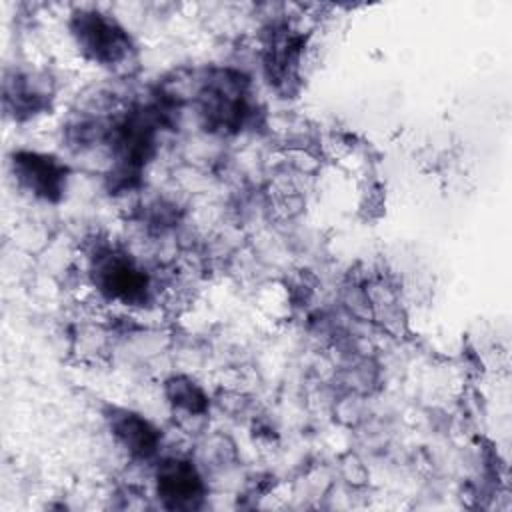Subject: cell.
I'll list each match as a JSON object with an SVG mask.
<instances>
[{
	"mask_svg": "<svg viewBox=\"0 0 512 512\" xmlns=\"http://www.w3.org/2000/svg\"><path fill=\"white\" fill-rule=\"evenodd\" d=\"M68 32L78 54L94 66L122 70L136 56L128 28L100 8H76L68 18Z\"/></svg>",
	"mask_w": 512,
	"mask_h": 512,
	"instance_id": "1",
	"label": "cell"
},
{
	"mask_svg": "<svg viewBox=\"0 0 512 512\" xmlns=\"http://www.w3.org/2000/svg\"><path fill=\"white\" fill-rule=\"evenodd\" d=\"M196 100L204 126L218 134H236L254 116L250 80L232 68L206 72Z\"/></svg>",
	"mask_w": 512,
	"mask_h": 512,
	"instance_id": "2",
	"label": "cell"
},
{
	"mask_svg": "<svg viewBox=\"0 0 512 512\" xmlns=\"http://www.w3.org/2000/svg\"><path fill=\"white\" fill-rule=\"evenodd\" d=\"M90 280L108 302L122 306H146L154 284L148 270L124 248L102 244L90 256Z\"/></svg>",
	"mask_w": 512,
	"mask_h": 512,
	"instance_id": "3",
	"label": "cell"
},
{
	"mask_svg": "<svg viewBox=\"0 0 512 512\" xmlns=\"http://www.w3.org/2000/svg\"><path fill=\"white\" fill-rule=\"evenodd\" d=\"M8 168L16 188L36 202L58 204L66 196L70 166L52 152L18 148L10 154Z\"/></svg>",
	"mask_w": 512,
	"mask_h": 512,
	"instance_id": "4",
	"label": "cell"
},
{
	"mask_svg": "<svg viewBox=\"0 0 512 512\" xmlns=\"http://www.w3.org/2000/svg\"><path fill=\"white\" fill-rule=\"evenodd\" d=\"M54 78L48 70L14 66L4 72L2 108L12 122H30L48 114L54 102Z\"/></svg>",
	"mask_w": 512,
	"mask_h": 512,
	"instance_id": "5",
	"label": "cell"
},
{
	"mask_svg": "<svg viewBox=\"0 0 512 512\" xmlns=\"http://www.w3.org/2000/svg\"><path fill=\"white\" fill-rule=\"evenodd\" d=\"M206 480L188 456H166L154 468V494L168 510H196L206 498Z\"/></svg>",
	"mask_w": 512,
	"mask_h": 512,
	"instance_id": "6",
	"label": "cell"
},
{
	"mask_svg": "<svg viewBox=\"0 0 512 512\" xmlns=\"http://www.w3.org/2000/svg\"><path fill=\"white\" fill-rule=\"evenodd\" d=\"M114 444L134 462H150L162 450V430L144 414L112 406L104 414Z\"/></svg>",
	"mask_w": 512,
	"mask_h": 512,
	"instance_id": "7",
	"label": "cell"
},
{
	"mask_svg": "<svg viewBox=\"0 0 512 512\" xmlns=\"http://www.w3.org/2000/svg\"><path fill=\"white\" fill-rule=\"evenodd\" d=\"M306 38L282 24L274 26L264 42V72L268 82L282 92H290L298 84Z\"/></svg>",
	"mask_w": 512,
	"mask_h": 512,
	"instance_id": "8",
	"label": "cell"
},
{
	"mask_svg": "<svg viewBox=\"0 0 512 512\" xmlns=\"http://www.w3.org/2000/svg\"><path fill=\"white\" fill-rule=\"evenodd\" d=\"M164 396L168 406L180 418H204L210 410V398L202 384L186 374H174L164 382Z\"/></svg>",
	"mask_w": 512,
	"mask_h": 512,
	"instance_id": "9",
	"label": "cell"
}]
</instances>
